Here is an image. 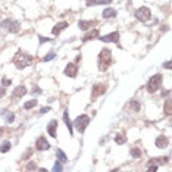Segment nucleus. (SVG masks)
I'll list each match as a JSON object with an SVG mask.
<instances>
[{
  "mask_svg": "<svg viewBox=\"0 0 172 172\" xmlns=\"http://www.w3.org/2000/svg\"><path fill=\"white\" fill-rule=\"evenodd\" d=\"M0 27L3 30H7L9 32H13V34H18L19 30H21V24L18 21H13V19H6L0 24Z\"/></svg>",
  "mask_w": 172,
  "mask_h": 172,
  "instance_id": "nucleus-5",
  "label": "nucleus"
},
{
  "mask_svg": "<svg viewBox=\"0 0 172 172\" xmlns=\"http://www.w3.org/2000/svg\"><path fill=\"white\" fill-rule=\"evenodd\" d=\"M115 141H116V144H119V146L125 144V143H127V136H125V134H118V136L115 137Z\"/></svg>",
  "mask_w": 172,
  "mask_h": 172,
  "instance_id": "nucleus-21",
  "label": "nucleus"
},
{
  "mask_svg": "<svg viewBox=\"0 0 172 172\" xmlns=\"http://www.w3.org/2000/svg\"><path fill=\"white\" fill-rule=\"evenodd\" d=\"M97 24V21H80V30H82V31H88L93 25H96Z\"/></svg>",
  "mask_w": 172,
  "mask_h": 172,
  "instance_id": "nucleus-14",
  "label": "nucleus"
},
{
  "mask_svg": "<svg viewBox=\"0 0 172 172\" xmlns=\"http://www.w3.org/2000/svg\"><path fill=\"white\" fill-rule=\"evenodd\" d=\"M162 81H163L162 74H154L153 77H150L149 82H147V91H149L150 94H152V93H156L159 88L162 87Z\"/></svg>",
  "mask_w": 172,
  "mask_h": 172,
  "instance_id": "nucleus-3",
  "label": "nucleus"
},
{
  "mask_svg": "<svg viewBox=\"0 0 172 172\" xmlns=\"http://www.w3.org/2000/svg\"><path fill=\"white\" fill-rule=\"evenodd\" d=\"M12 84V80H9V78H2V85H3V87H9V85Z\"/></svg>",
  "mask_w": 172,
  "mask_h": 172,
  "instance_id": "nucleus-30",
  "label": "nucleus"
},
{
  "mask_svg": "<svg viewBox=\"0 0 172 172\" xmlns=\"http://www.w3.org/2000/svg\"><path fill=\"white\" fill-rule=\"evenodd\" d=\"M55 56H56V55H55V52H50V53H47V56H46V57H43V62H49V60H52Z\"/></svg>",
  "mask_w": 172,
  "mask_h": 172,
  "instance_id": "nucleus-29",
  "label": "nucleus"
},
{
  "mask_svg": "<svg viewBox=\"0 0 172 172\" xmlns=\"http://www.w3.org/2000/svg\"><path fill=\"white\" fill-rule=\"evenodd\" d=\"M27 169H28V171H31V169H38V168H37V165H35L34 162H30V163L27 165Z\"/></svg>",
  "mask_w": 172,
  "mask_h": 172,
  "instance_id": "nucleus-32",
  "label": "nucleus"
},
{
  "mask_svg": "<svg viewBox=\"0 0 172 172\" xmlns=\"http://www.w3.org/2000/svg\"><path fill=\"white\" fill-rule=\"evenodd\" d=\"M136 18L138 21H141V22H147V21H150V18H152V12H150L149 7H146V6L138 7L136 10Z\"/></svg>",
  "mask_w": 172,
  "mask_h": 172,
  "instance_id": "nucleus-6",
  "label": "nucleus"
},
{
  "mask_svg": "<svg viewBox=\"0 0 172 172\" xmlns=\"http://www.w3.org/2000/svg\"><path fill=\"white\" fill-rule=\"evenodd\" d=\"M154 144H156V147H159V149H165V147H168V144H169V138L165 137V136H159L156 138Z\"/></svg>",
  "mask_w": 172,
  "mask_h": 172,
  "instance_id": "nucleus-13",
  "label": "nucleus"
},
{
  "mask_svg": "<svg viewBox=\"0 0 172 172\" xmlns=\"http://www.w3.org/2000/svg\"><path fill=\"white\" fill-rule=\"evenodd\" d=\"M46 41H49V38H46V37H41V35H40V44H43V43H46Z\"/></svg>",
  "mask_w": 172,
  "mask_h": 172,
  "instance_id": "nucleus-36",
  "label": "nucleus"
},
{
  "mask_svg": "<svg viewBox=\"0 0 172 172\" xmlns=\"http://www.w3.org/2000/svg\"><path fill=\"white\" fill-rule=\"evenodd\" d=\"M32 56L27 55V53H24V52H18L13 57V63L18 69H24V68H27L32 63Z\"/></svg>",
  "mask_w": 172,
  "mask_h": 172,
  "instance_id": "nucleus-2",
  "label": "nucleus"
},
{
  "mask_svg": "<svg viewBox=\"0 0 172 172\" xmlns=\"http://www.w3.org/2000/svg\"><path fill=\"white\" fill-rule=\"evenodd\" d=\"M116 13H118V12H116L115 9L109 7V9H105V10H103V18H105V19H107V18H115Z\"/></svg>",
  "mask_w": 172,
  "mask_h": 172,
  "instance_id": "nucleus-18",
  "label": "nucleus"
},
{
  "mask_svg": "<svg viewBox=\"0 0 172 172\" xmlns=\"http://www.w3.org/2000/svg\"><path fill=\"white\" fill-rule=\"evenodd\" d=\"M31 153H32V149H28V152H27L25 154H24V157H22V159H28V157L31 156Z\"/></svg>",
  "mask_w": 172,
  "mask_h": 172,
  "instance_id": "nucleus-33",
  "label": "nucleus"
},
{
  "mask_svg": "<svg viewBox=\"0 0 172 172\" xmlns=\"http://www.w3.org/2000/svg\"><path fill=\"white\" fill-rule=\"evenodd\" d=\"M130 107H131V110H134V112H138V110L141 109V105H140L138 100H131L130 102Z\"/></svg>",
  "mask_w": 172,
  "mask_h": 172,
  "instance_id": "nucleus-22",
  "label": "nucleus"
},
{
  "mask_svg": "<svg viewBox=\"0 0 172 172\" xmlns=\"http://www.w3.org/2000/svg\"><path fill=\"white\" fill-rule=\"evenodd\" d=\"M35 149L40 150V152H44V150L50 149V144H49V141L44 137H38V138H37V141H35Z\"/></svg>",
  "mask_w": 172,
  "mask_h": 172,
  "instance_id": "nucleus-10",
  "label": "nucleus"
},
{
  "mask_svg": "<svg viewBox=\"0 0 172 172\" xmlns=\"http://www.w3.org/2000/svg\"><path fill=\"white\" fill-rule=\"evenodd\" d=\"M5 113H6V112H5ZM5 118H6V122H9V124H12V122H13V121H15V115H13V113H12V112H9V113H6V116H5Z\"/></svg>",
  "mask_w": 172,
  "mask_h": 172,
  "instance_id": "nucleus-28",
  "label": "nucleus"
},
{
  "mask_svg": "<svg viewBox=\"0 0 172 172\" xmlns=\"http://www.w3.org/2000/svg\"><path fill=\"white\" fill-rule=\"evenodd\" d=\"M106 85L105 84H94L93 85V91H91V97L93 99H96V97H99V96H103L106 93Z\"/></svg>",
  "mask_w": 172,
  "mask_h": 172,
  "instance_id": "nucleus-9",
  "label": "nucleus"
},
{
  "mask_svg": "<svg viewBox=\"0 0 172 172\" xmlns=\"http://www.w3.org/2000/svg\"><path fill=\"white\" fill-rule=\"evenodd\" d=\"M34 93H37V94H40V93H41V90H40L38 87H37V85H34Z\"/></svg>",
  "mask_w": 172,
  "mask_h": 172,
  "instance_id": "nucleus-38",
  "label": "nucleus"
},
{
  "mask_svg": "<svg viewBox=\"0 0 172 172\" xmlns=\"http://www.w3.org/2000/svg\"><path fill=\"white\" fill-rule=\"evenodd\" d=\"M68 25H69V24H68V21L57 22L56 25L53 27V30H52V34H53V35H59V34H60V31H62V30H65Z\"/></svg>",
  "mask_w": 172,
  "mask_h": 172,
  "instance_id": "nucleus-12",
  "label": "nucleus"
},
{
  "mask_svg": "<svg viewBox=\"0 0 172 172\" xmlns=\"http://www.w3.org/2000/svg\"><path fill=\"white\" fill-rule=\"evenodd\" d=\"M88 124H90V116L88 115H80L75 121H74V125L72 127H75L77 131L80 134H82L85 131V128L88 127Z\"/></svg>",
  "mask_w": 172,
  "mask_h": 172,
  "instance_id": "nucleus-4",
  "label": "nucleus"
},
{
  "mask_svg": "<svg viewBox=\"0 0 172 172\" xmlns=\"http://www.w3.org/2000/svg\"><path fill=\"white\" fill-rule=\"evenodd\" d=\"M163 68H166V69H171V62H169V60L163 63Z\"/></svg>",
  "mask_w": 172,
  "mask_h": 172,
  "instance_id": "nucleus-37",
  "label": "nucleus"
},
{
  "mask_svg": "<svg viewBox=\"0 0 172 172\" xmlns=\"http://www.w3.org/2000/svg\"><path fill=\"white\" fill-rule=\"evenodd\" d=\"M169 161V157L165 156V157H156V159H150L149 163H166Z\"/></svg>",
  "mask_w": 172,
  "mask_h": 172,
  "instance_id": "nucleus-23",
  "label": "nucleus"
},
{
  "mask_svg": "<svg viewBox=\"0 0 172 172\" xmlns=\"http://www.w3.org/2000/svg\"><path fill=\"white\" fill-rule=\"evenodd\" d=\"M49 110H50V107H41V110H40V113H47Z\"/></svg>",
  "mask_w": 172,
  "mask_h": 172,
  "instance_id": "nucleus-35",
  "label": "nucleus"
},
{
  "mask_svg": "<svg viewBox=\"0 0 172 172\" xmlns=\"http://www.w3.org/2000/svg\"><path fill=\"white\" fill-rule=\"evenodd\" d=\"M6 94V87H2V88H0V97H3Z\"/></svg>",
  "mask_w": 172,
  "mask_h": 172,
  "instance_id": "nucleus-34",
  "label": "nucleus"
},
{
  "mask_svg": "<svg viewBox=\"0 0 172 172\" xmlns=\"http://www.w3.org/2000/svg\"><path fill=\"white\" fill-rule=\"evenodd\" d=\"M62 169H63V166H62V163H60V162H56L52 171H53V172H56V171H62Z\"/></svg>",
  "mask_w": 172,
  "mask_h": 172,
  "instance_id": "nucleus-31",
  "label": "nucleus"
},
{
  "mask_svg": "<svg viewBox=\"0 0 172 172\" xmlns=\"http://www.w3.org/2000/svg\"><path fill=\"white\" fill-rule=\"evenodd\" d=\"M25 94H27V88L24 87V85H19V87L15 88V91H13V94H12V96H13L15 99H19V97H24Z\"/></svg>",
  "mask_w": 172,
  "mask_h": 172,
  "instance_id": "nucleus-15",
  "label": "nucleus"
},
{
  "mask_svg": "<svg viewBox=\"0 0 172 172\" xmlns=\"http://www.w3.org/2000/svg\"><path fill=\"white\" fill-rule=\"evenodd\" d=\"M112 0H85L87 6H94V5H110Z\"/></svg>",
  "mask_w": 172,
  "mask_h": 172,
  "instance_id": "nucleus-16",
  "label": "nucleus"
},
{
  "mask_svg": "<svg viewBox=\"0 0 172 172\" xmlns=\"http://www.w3.org/2000/svg\"><path fill=\"white\" fill-rule=\"evenodd\" d=\"M63 122H65V124H66V127H68V130H69V132L72 134V124H71V119H69V112H68V110H65V112H63Z\"/></svg>",
  "mask_w": 172,
  "mask_h": 172,
  "instance_id": "nucleus-19",
  "label": "nucleus"
},
{
  "mask_svg": "<svg viewBox=\"0 0 172 172\" xmlns=\"http://www.w3.org/2000/svg\"><path fill=\"white\" fill-rule=\"evenodd\" d=\"M97 38H100L103 43H118L119 41V32L118 31H113V32H110L107 35H103V37H97Z\"/></svg>",
  "mask_w": 172,
  "mask_h": 172,
  "instance_id": "nucleus-7",
  "label": "nucleus"
},
{
  "mask_svg": "<svg viewBox=\"0 0 172 172\" xmlns=\"http://www.w3.org/2000/svg\"><path fill=\"white\" fill-rule=\"evenodd\" d=\"M99 37V30H91L90 32H87L84 35V38H82V41H88V40H94V38H97Z\"/></svg>",
  "mask_w": 172,
  "mask_h": 172,
  "instance_id": "nucleus-17",
  "label": "nucleus"
},
{
  "mask_svg": "<svg viewBox=\"0 0 172 172\" xmlns=\"http://www.w3.org/2000/svg\"><path fill=\"white\" fill-rule=\"evenodd\" d=\"M130 153H131V156H132L134 159H140V157H141V154H143V152H141L140 147H132Z\"/></svg>",
  "mask_w": 172,
  "mask_h": 172,
  "instance_id": "nucleus-20",
  "label": "nucleus"
},
{
  "mask_svg": "<svg viewBox=\"0 0 172 172\" xmlns=\"http://www.w3.org/2000/svg\"><path fill=\"white\" fill-rule=\"evenodd\" d=\"M165 115L166 116L172 115V103H171V100H166V103H165Z\"/></svg>",
  "mask_w": 172,
  "mask_h": 172,
  "instance_id": "nucleus-25",
  "label": "nucleus"
},
{
  "mask_svg": "<svg viewBox=\"0 0 172 172\" xmlns=\"http://www.w3.org/2000/svg\"><path fill=\"white\" fill-rule=\"evenodd\" d=\"M63 74H65L66 77L75 78V77H77V74H78V66H77V63H74V62L68 63L66 68H65V71H63Z\"/></svg>",
  "mask_w": 172,
  "mask_h": 172,
  "instance_id": "nucleus-8",
  "label": "nucleus"
},
{
  "mask_svg": "<svg viewBox=\"0 0 172 172\" xmlns=\"http://www.w3.org/2000/svg\"><path fill=\"white\" fill-rule=\"evenodd\" d=\"M56 154H57V157L60 159V162H62V163L68 162V157H66V154H65L62 150H60V149H57V150H56Z\"/></svg>",
  "mask_w": 172,
  "mask_h": 172,
  "instance_id": "nucleus-26",
  "label": "nucleus"
},
{
  "mask_svg": "<svg viewBox=\"0 0 172 172\" xmlns=\"http://www.w3.org/2000/svg\"><path fill=\"white\" fill-rule=\"evenodd\" d=\"M47 131H49V134H50V137L56 138V136H57V121L56 119H52L50 122H49Z\"/></svg>",
  "mask_w": 172,
  "mask_h": 172,
  "instance_id": "nucleus-11",
  "label": "nucleus"
},
{
  "mask_svg": "<svg viewBox=\"0 0 172 172\" xmlns=\"http://www.w3.org/2000/svg\"><path fill=\"white\" fill-rule=\"evenodd\" d=\"M97 63H99V71L105 72L110 66V63H112V52H110L109 49H103V50L99 53V60H97Z\"/></svg>",
  "mask_w": 172,
  "mask_h": 172,
  "instance_id": "nucleus-1",
  "label": "nucleus"
},
{
  "mask_svg": "<svg viewBox=\"0 0 172 172\" xmlns=\"http://www.w3.org/2000/svg\"><path fill=\"white\" fill-rule=\"evenodd\" d=\"M37 106V100L35 99H32V100H28L25 105H24V107H25L27 110H30V109H32V107H35Z\"/></svg>",
  "mask_w": 172,
  "mask_h": 172,
  "instance_id": "nucleus-27",
  "label": "nucleus"
},
{
  "mask_svg": "<svg viewBox=\"0 0 172 172\" xmlns=\"http://www.w3.org/2000/svg\"><path fill=\"white\" fill-rule=\"evenodd\" d=\"M10 147H12V144L6 140V141H3L2 147H0V152H2V153H7V152L10 150Z\"/></svg>",
  "mask_w": 172,
  "mask_h": 172,
  "instance_id": "nucleus-24",
  "label": "nucleus"
}]
</instances>
